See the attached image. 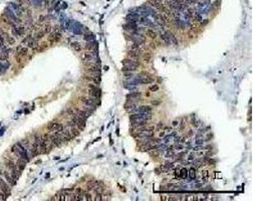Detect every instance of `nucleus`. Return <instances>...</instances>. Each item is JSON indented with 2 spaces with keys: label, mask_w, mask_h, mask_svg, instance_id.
Here are the masks:
<instances>
[{
  "label": "nucleus",
  "mask_w": 268,
  "mask_h": 201,
  "mask_svg": "<svg viewBox=\"0 0 268 201\" xmlns=\"http://www.w3.org/2000/svg\"><path fill=\"white\" fill-rule=\"evenodd\" d=\"M202 173H203L202 174V181H203V182H207V180H208V178H209V172L207 170H205Z\"/></svg>",
  "instance_id": "nucleus-31"
},
{
  "label": "nucleus",
  "mask_w": 268,
  "mask_h": 201,
  "mask_svg": "<svg viewBox=\"0 0 268 201\" xmlns=\"http://www.w3.org/2000/svg\"><path fill=\"white\" fill-rule=\"evenodd\" d=\"M192 135H193V132H192V131H189V136H192Z\"/></svg>",
  "instance_id": "nucleus-43"
},
{
  "label": "nucleus",
  "mask_w": 268,
  "mask_h": 201,
  "mask_svg": "<svg viewBox=\"0 0 268 201\" xmlns=\"http://www.w3.org/2000/svg\"><path fill=\"white\" fill-rule=\"evenodd\" d=\"M152 104L155 105V106H158V105L161 104V100H152Z\"/></svg>",
  "instance_id": "nucleus-39"
},
{
  "label": "nucleus",
  "mask_w": 268,
  "mask_h": 201,
  "mask_svg": "<svg viewBox=\"0 0 268 201\" xmlns=\"http://www.w3.org/2000/svg\"><path fill=\"white\" fill-rule=\"evenodd\" d=\"M28 55V48L27 47H24V46L19 45L17 48H16V55L15 57L17 58V62H21V60H23L25 56H27Z\"/></svg>",
  "instance_id": "nucleus-4"
},
{
  "label": "nucleus",
  "mask_w": 268,
  "mask_h": 201,
  "mask_svg": "<svg viewBox=\"0 0 268 201\" xmlns=\"http://www.w3.org/2000/svg\"><path fill=\"white\" fill-rule=\"evenodd\" d=\"M6 197H7V196L4 194V193L2 192L1 190H0V200H6Z\"/></svg>",
  "instance_id": "nucleus-37"
},
{
  "label": "nucleus",
  "mask_w": 268,
  "mask_h": 201,
  "mask_svg": "<svg viewBox=\"0 0 268 201\" xmlns=\"http://www.w3.org/2000/svg\"><path fill=\"white\" fill-rule=\"evenodd\" d=\"M150 60H151V56H150V55H145V60H146V62H149Z\"/></svg>",
  "instance_id": "nucleus-41"
},
{
  "label": "nucleus",
  "mask_w": 268,
  "mask_h": 201,
  "mask_svg": "<svg viewBox=\"0 0 268 201\" xmlns=\"http://www.w3.org/2000/svg\"><path fill=\"white\" fill-rule=\"evenodd\" d=\"M123 72H135L137 68L140 67V62H138L137 60H131V58H128V60H123Z\"/></svg>",
  "instance_id": "nucleus-2"
},
{
  "label": "nucleus",
  "mask_w": 268,
  "mask_h": 201,
  "mask_svg": "<svg viewBox=\"0 0 268 201\" xmlns=\"http://www.w3.org/2000/svg\"><path fill=\"white\" fill-rule=\"evenodd\" d=\"M161 38H162V40L165 42V45H171V43H170V40H169V37H168V35H167V33L166 32L161 34Z\"/></svg>",
  "instance_id": "nucleus-29"
},
{
  "label": "nucleus",
  "mask_w": 268,
  "mask_h": 201,
  "mask_svg": "<svg viewBox=\"0 0 268 201\" xmlns=\"http://www.w3.org/2000/svg\"><path fill=\"white\" fill-rule=\"evenodd\" d=\"M11 152L15 154V155H17L19 158L24 159V160L27 161V162L30 161V157L28 155L27 149L25 148V146H24L21 142H18V143H16L14 146H12Z\"/></svg>",
  "instance_id": "nucleus-1"
},
{
  "label": "nucleus",
  "mask_w": 268,
  "mask_h": 201,
  "mask_svg": "<svg viewBox=\"0 0 268 201\" xmlns=\"http://www.w3.org/2000/svg\"><path fill=\"white\" fill-rule=\"evenodd\" d=\"M6 167L9 170V173H10V175L12 176V178H13L15 181H17L19 176H20V174H21V171L17 168L15 162H14L13 160H11V159H9V160L6 162Z\"/></svg>",
  "instance_id": "nucleus-3"
},
{
  "label": "nucleus",
  "mask_w": 268,
  "mask_h": 201,
  "mask_svg": "<svg viewBox=\"0 0 268 201\" xmlns=\"http://www.w3.org/2000/svg\"><path fill=\"white\" fill-rule=\"evenodd\" d=\"M128 55H129V57L131 58V60H139L141 56V50H130L128 51Z\"/></svg>",
  "instance_id": "nucleus-17"
},
{
  "label": "nucleus",
  "mask_w": 268,
  "mask_h": 201,
  "mask_svg": "<svg viewBox=\"0 0 268 201\" xmlns=\"http://www.w3.org/2000/svg\"><path fill=\"white\" fill-rule=\"evenodd\" d=\"M154 127L153 126H149V127H141V128H138V133H140V132H153L154 131Z\"/></svg>",
  "instance_id": "nucleus-25"
},
{
  "label": "nucleus",
  "mask_w": 268,
  "mask_h": 201,
  "mask_svg": "<svg viewBox=\"0 0 268 201\" xmlns=\"http://www.w3.org/2000/svg\"><path fill=\"white\" fill-rule=\"evenodd\" d=\"M188 177V170L186 168H182L180 169V178L185 179Z\"/></svg>",
  "instance_id": "nucleus-26"
},
{
  "label": "nucleus",
  "mask_w": 268,
  "mask_h": 201,
  "mask_svg": "<svg viewBox=\"0 0 268 201\" xmlns=\"http://www.w3.org/2000/svg\"><path fill=\"white\" fill-rule=\"evenodd\" d=\"M4 14H5V16L7 17V18H8L9 20H11L13 23L18 24V23H20V22H21V20L18 18L17 16H16V14L14 13V12H12L11 8H7V9H5V12H4Z\"/></svg>",
  "instance_id": "nucleus-8"
},
{
  "label": "nucleus",
  "mask_w": 268,
  "mask_h": 201,
  "mask_svg": "<svg viewBox=\"0 0 268 201\" xmlns=\"http://www.w3.org/2000/svg\"><path fill=\"white\" fill-rule=\"evenodd\" d=\"M26 45H27V47H29V48H32V50H37L38 48V46H39V45H38V41L36 40L35 38H29L28 39V41L26 42Z\"/></svg>",
  "instance_id": "nucleus-16"
},
{
  "label": "nucleus",
  "mask_w": 268,
  "mask_h": 201,
  "mask_svg": "<svg viewBox=\"0 0 268 201\" xmlns=\"http://www.w3.org/2000/svg\"><path fill=\"white\" fill-rule=\"evenodd\" d=\"M124 27H125V29H128V30L136 31L138 29V24H137V22H131V21H129L128 23L124 25Z\"/></svg>",
  "instance_id": "nucleus-20"
},
{
  "label": "nucleus",
  "mask_w": 268,
  "mask_h": 201,
  "mask_svg": "<svg viewBox=\"0 0 268 201\" xmlns=\"http://www.w3.org/2000/svg\"><path fill=\"white\" fill-rule=\"evenodd\" d=\"M65 113H66V115L70 118L76 116V108H67L66 110H65Z\"/></svg>",
  "instance_id": "nucleus-23"
},
{
  "label": "nucleus",
  "mask_w": 268,
  "mask_h": 201,
  "mask_svg": "<svg viewBox=\"0 0 268 201\" xmlns=\"http://www.w3.org/2000/svg\"><path fill=\"white\" fill-rule=\"evenodd\" d=\"M152 112V108L150 106H141L139 108H136L135 110H131L130 113L131 114H137V113H151Z\"/></svg>",
  "instance_id": "nucleus-13"
},
{
  "label": "nucleus",
  "mask_w": 268,
  "mask_h": 201,
  "mask_svg": "<svg viewBox=\"0 0 268 201\" xmlns=\"http://www.w3.org/2000/svg\"><path fill=\"white\" fill-rule=\"evenodd\" d=\"M195 156H196V153L195 152H193V153H191L189 155V157H188V160H193V159L195 158Z\"/></svg>",
  "instance_id": "nucleus-38"
},
{
  "label": "nucleus",
  "mask_w": 268,
  "mask_h": 201,
  "mask_svg": "<svg viewBox=\"0 0 268 201\" xmlns=\"http://www.w3.org/2000/svg\"><path fill=\"white\" fill-rule=\"evenodd\" d=\"M149 90H150L151 92H157V90H159V87H158L157 85H151V87L149 88Z\"/></svg>",
  "instance_id": "nucleus-35"
},
{
  "label": "nucleus",
  "mask_w": 268,
  "mask_h": 201,
  "mask_svg": "<svg viewBox=\"0 0 268 201\" xmlns=\"http://www.w3.org/2000/svg\"><path fill=\"white\" fill-rule=\"evenodd\" d=\"M26 163H27V161H25L22 158H19V157H18V159L16 160V162H15L16 166H17V168L20 171H23V169L25 168V166H26Z\"/></svg>",
  "instance_id": "nucleus-19"
},
{
  "label": "nucleus",
  "mask_w": 268,
  "mask_h": 201,
  "mask_svg": "<svg viewBox=\"0 0 268 201\" xmlns=\"http://www.w3.org/2000/svg\"><path fill=\"white\" fill-rule=\"evenodd\" d=\"M196 144L197 145H202V144L204 143V138H202L200 135H198V137H197V139H196Z\"/></svg>",
  "instance_id": "nucleus-33"
},
{
  "label": "nucleus",
  "mask_w": 268,
  "mask_h": 201,
  "mask_svg": "<svg viewBox=\"0 0 268 201\" xmlns=\"http://www.w3.org/2000/svg\"><path fill=\"white\" fill-rule=\"evenodd\" d=\"M204 165V160H195L194 162V166H196L197 168L201 167V166Z\"/></svg>",
  "instance_id": "nucleus-32"
},
{
  "label": "nucleus",
  "mask_w": 268,
  "mask_h": 201,
  "mask_svg": "<svg viewBox=\"0 0 268 201\" xmlns=\"http://www.w3.org/2000/svg\"><path fill=\"white\" fill-rule=\"evenodd\" d=\"M16 29H17V32H18V34H19V36H21L22 34L25 32V28L24 27H16Z\"/></svg>",
  "instance_id": "nucleus-36"
},
{
  "label": "nucleus",
  "mask_w": 268,
  "mask_h": 201,
  "mask_svg": "<svg viewBox=\"0 0 268 201\" xmlns=\"http://www.w3.org/2000/svg\"><path fill=\"white\" fill-rule=\"evenodd\" d=\"M166 33H167L168 37H169V40H170V43L175 46L178 45V39L176 38V36L174 35L172 32H170V31H166Z\"/></svg>",
  "instance_id": "nucleus-21"
},
{
  "label": "nucleus",
  "mask_w": 268,
  "mask_h": 201,
  "mask_svg": "<svg viewBox=\"0 0 268 201\" xmlns=\"http://www.w3.org/2000/svg\"><path fill=\"white\" fill-rule=\"evenodd\" d=\"M63 129H64V126L60 123H57V122H51L47 125V130L49 132H52V133H59Z\"/></svg>",
  "instance_id": "nucleus-6"
},
{
  "label": "nucleus",
  "mask_w": 268,
  "mask_h": 201,
  "mask_svg": "<svg viewBox=\"0 0 268 201\" xmlns=\"http://www.w3.org/2000/svg\"><path fill=\"white\" fill-rule=\"evenodd\" d=\"M89 95L91 98H99L101 97V90L99 89V85L94 84L89 85Z\"/></svg>",
  "instance_id": "nucleus-7"
},
{
  "label": "nucleus",
  "mask_w": 268,
  "mask_h": 201,
  "mask_svg": "<svg viewBox=\"0 0 268 201\" xmlns=\"http://www.w3.org/2000/svg\"><path fill=\"white\" fill-rule=\"evenodd\" d=\"M44 35H45L44 31H43V30H40V31H38V32H36V33H35V35H34V37H33V38H35L36 40H38V39L42 38Z\"/></svg>",
  "instance_id": "nucleus-30"
},
{
  "label": "nucleus",
  "mask_w": 268,
  "mask_h": 201,
  "mask_svg": "<svg viewBox=\"0 0 268 201\" xmlns=\"http://www.w3.org/2000/svg\"><path fill=\"white\" fill-rule=\"evenodd\" d=\"M49 138H50V141H51L53 147H59L63 143L61 140V137H60L57 133H53L51 135H49Z\"/></svg>",
  "instance_id": "nucleus-10"
},
{
  "label": "nucleus",
  "mask_w": 268,
  "mask_h": 201,
  "mask_svg": "<svg viewBox=\"0 0 268 201\" xmlns=\"http://www.w3.org/2000/svg\"><path fill=\"white\" fill-rule=\"evenodd\" d=\"M188 176L190 179H195L196 178V169L195 168H190V170L188 171Z\"/></svg>",
  "instance_id": "nucleus-28"
},
{
  "label": "nucleus",
  "mask_w": 268,
  "mask_h": 201,
  "mask_svg": "<svg viewBox=\"0 0 268 201\" xmlns=\"http://www.w3.org/2000/svg\"><path fill=\"white\" fill-rule=\"evenodd\" d=\"M0 190H1L6 196H9L11 193L10 185H9L6 181H4L1 177H0Z\"/></svg>",
  "instance_id": "nucleus-9"
},
{
  "label": "nucleus",
  "mask_w": 268,
  "mask_h": 201,
  "mask_svg": "<svg viewBox=\"0 0 268 201\" xmlns=\"http://www.w3.org/2000/svg\"><path fill=\"white\" fill-rule=\"evenodd\" d=\"M60 38H61V33L58 32L56 30H54L53 32H50L49 37H48V41H49L51 45H53V43L58 42V41L60 40Z\"/></svg>",
  "instance_id": "nucleus-11"
},
{
  "label": "nucleus",
  "mask_w": 268,
  "mask_h": 201,
  "mask_svg": "<svg viewBox=\"0 0 268 201\" xmlns=\"http://www.w3.org/2000/svg\"><path fill=\"white\" fill-rule=\"evenodd\" d=\"M86 70L89 75H94V77H96V78H101V67H99V65L91 63V65L87 67Z\"/></svg>",
  "instance_id": "nucleus-5"
},
{
  "label": "nucleus",
  "mask_w": 268,
  "mask_h": 201,
  "mask_svg": "<svg viewBox=\"0 0 268 201\" xmlns=\"http://www.w3.org/2000/svg\"><path fill=\"white\" fill-rule=\"evenodd\" d=\"M2 175L4 176V178H5L6 182L8 183L10 186H15L16 185V181L14 180L13 178H12V176L10 175V173L8 172V171H3V174Z\"/></svg>",
  "instance_id": "nucleus-14"
},
{
  "label": "nucleus",
  "mask_w": 268,
  "mask_h": 201,
  "mask_svg": "<svg viewBox=\"0 0 268 201\" xmlns=\"http://www.w3.org/2000/svg\"><path fill=\"white\" fill-rule=\"evenodd\" d=\"M175 175H176L177 177H180V169H176V171H175Z\"/></svg>",
  "instance_id": "nucleus-40"
},
{
  "label": "nucleus",
  "mask_w": 268,
  "mask_h": 201,
  "mask_svg": "<svg viewBox=\"0 0 268 201\" xmlns=\"http://www.w3.org/2000/svg\"><path fill=\"white\" fill-rule=\"evenodd\" d=\"M84 78L87 80V82H89L91 84H94L96 85H99V80H101V78H96V77H94V75H86Z\"/></svg>",
  "instance_id": "nucleus-18"
},
{
  "label": "nucleus",
  "mask_w": 268,
  "mask_h": 201,
  "mask_svg": "<svg viewBox=\"0 0 268 201\" xmlns=\"http://www.w3.org/2000/svg\"><path fill=\"white\" fill-rule=\"evenodd\" d=\"M43 31H44V33L45 34H48V33H50L51 32V26L50 25H45V27H44V29H42Z\"/></svg>",
  "instance_id": "nucleus-34"
},
{
  "label": "nucleus",
  "mask_w": 268,
  "mask_h": 201,
  "mask_svg": "<svg viewBox=\"0 0 268 201\" xmlns=\"http://www.w3.org/2000/svg\"><path fill=\"white\" fill-rule=\"evenodd\" d=\"M70 45H71L72 50H75L76 52H79V51H81V50H82V46L79 41H74V42H71Z\"/></svg>",
  "instance_id": "nucleus-22"
},
{
  "label": "nucleus",
  "mask_w": 268,
  "mask_h": 201,
  "mask_svg": "<svg viewBox=\"0 0 268 201\" xmlns=\"http://www.w3.org/2000/svg\"><path fill=\"white\" fill-rule=\"evenodd\" d=\"M139 78L136 80V83L137 84H145V85H149V84H152L153 83V78H149V77H142V75H139Z\"/></svg>",
  "instance_id": "nucleus-15"
},
{
  "label": "nucleus",
  "mask_w": 268,
  "mask_h": 201,
  "mask_svg": "<svg viewBox=\"0 0 268 201\" xmlns=\"http://www.w3.org/2000/svg\"><path fill=\"white\" fill-rule=\"evenodd\" d=\"M0 34H1L2 36H3V38H4V40H5V42H6V45H13L14 43H15V38L13 37V36H11V35H9L8 33H6V32H4V31H2L1 29H0Z\"/></svg>",
  "instance_id": "nucleus-12"
},
{
  "label": "nucleus",
  "mask_w": 268,
  "mask_h": 201,
  "mask_svg": "<svg viewBox=\"0 0 268 201\" xmlns=\"http://www.w3.org/2000/svg\"><path fill=\"white\" fill-rule=\"evenodd\" d=\"M79 131L80 130L77 128V127H70L69 128V132H70V135L72 136V138L74 137H77L79 135Z\"/></svg>",
  "instance_id": "nucleus-24"
},
{
  "label": "nucleus",
  "mask_w": 268,
  "mask_h": 201,
  "mask_svg": "<svg viewBox=\"0 0 268 201\" xmlns=\"http://www.w3.org/2000/svg\"><path fill=\"white\" fill-rule=\"evenodd\" d=\"M2 174H3V171H2V170H1V169H0V176H1V175H2Z\"/></svg>",
  "instance_id": "nucleus-44"
},
{
  "label": "nucleus",
  "mask_w": 268,
  "mask_h": 201,
  "mask_svg": "<svg viewBox=\"0 0 268 201\" xmlns=\"http://www.w3.org/2000/svg\"><path fill=\"white\" fill-rule=\"evenodd\" d=\"M163 127H165V126L162 123H160L159 125H158V129H161V128H163Z\"/></svg>",
  "instance_id": "nucleus-42"
},
{
  "label": "nucleus",
  "mask_w": 268,
  "mask_h": 201,
  "mask_svg": "<svg viewBox=\"0 0 268 201\" xmlns=\"http://www.w3.org/2000/svg\"><path fill=\"white\" fill-rule=\"evenodd\" d=\"M146 34H147L149 37H151V38H153V39L157 37V32L153 30V29H148V30L146 31Z\"/></svg>",
  "instance_id": "nucleus-27"
}]
</instances>
